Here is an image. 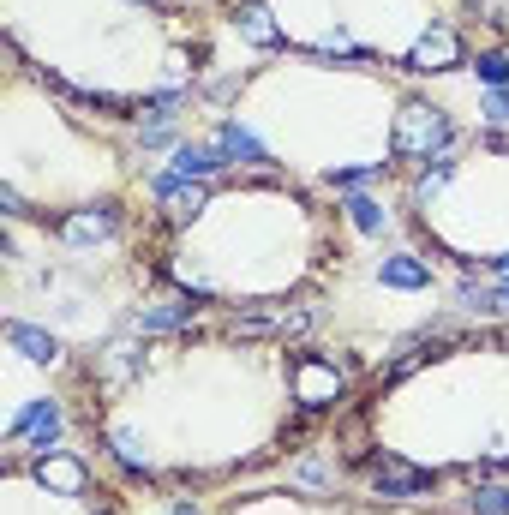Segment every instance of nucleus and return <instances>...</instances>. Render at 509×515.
I'll return each mask as SVG.
<instances>
[{
    "mask_svg": "<svg viewBox=\"0 0 509 515\" xmlns=\"http://www.w3.org/2000/svg\"><path fill=\"white\" fill-rule=\"evenodd\" d=\"M450 120L438 114V108H426V102H408L402 114H396V150L402 156H432V150H450Z\"/></svg>",
    "mask_w": 509,
    "mask_h": 515,
    "instance_id": "1",
    "label": "nucleus"
},
{
    "mask_svg": "<svg viewBox=\"0 0 509 515\" xmlns=\"http://www.w3.org/2000/svg\"><path fill=\"white\" fill-rule=\"evenodd\" d=\"M294 402L300 408H330V402H342V372L324 360V354H294Z\"/></svg>",
    "mask_w": 509,
    "mask_h": 515,
    "instance_id": "2",
    "label": "nucleus"
},
{
    "mask_svg": "<svg viewBox=\"0 0 509 515\" xmlns=\"http://www.w3.org/2000/svg\"><path fill=\"white\" fill-rule=\"evenodd\" d=\"M456 60H462V42H456L450 30H426V36L414 42V54H408L414 72H444V66H456Z\"/></svg>",
    "mask_w": 509,
    "mask_h": 515,
    "instance_id": "3",
    "label": "nucleus"
},
{
    "mask_svg": "<svg viewBox=\"0 0 509 515\" xmlns=\"http://www.w3.org/2000/svg\"><path fill=\"white\" fill-rule=\"evenodd\" d=\"M114 222H120V216H114V204H96V210L66 216V222H60V240H66V246H90V240H108V234H114Z\"/></svg>",
    "mask_w": 509,
    "mask_h": 515,
    "instance_id": "4",
    "label": "nucleus"
},
{
    "mask_svg": "<svg viewBox=\"0 0 509 515\" xmlns=\"http://www.w3.org/2000/svg\"><path fill=\"white\" fill-rule=\"evenodd\" d=\"M372 480H378V492H384V498L432 492V474H426V468H402V462H378V468H372Z\"/></svg>",
    "mask_w": 509,
    "mask_h": 515,
    "instance_id": "5",
    "label": "nucleus"
},
{
    "mask_svg": "<svg viewBox=\"0 0 509 515\" xmlns=\"http://www.w3.org/2000/svg\"><path fill=\"white\" fill-rule=\"evenodd\" d=\"M228 156L216 150V144H180L174 150V168H168V180H204V174H216Z\"/></svg>",
    "mask_w": 509,
    "mask_h": 515,
    "instance_id": "6",
    "label": "nucleus"
},
{
    "mask_svg": "<svg viewBox=\"0 0 509 515\" xmlns=\"http://www.w3.org/2000/svg\"><path fill=\"white\" fill-rule=\"evenodd\" d=\"M12 438H30L36 450H48V444L60 438V408H54V402H36L30 414H18V420H12Z\"/></svg>",
    "mask_w": 509,
    "mask_h": 515,
    "instance_id": "7",
    "label": "nucleus"
},
{
    "mask_svg": "<svg viewBox=\"0 0 509 515\" xmlns=\"http://www.w3.org/2000/svg\"><path fill=\"white\" fill-rule=\"evenodd\" d=\"M36 480H42L48 492H60V498H78V492H84V462H72V456H42V462H36Z\"/></svg>",
    "mask_w": 509,
    "mask_h": 515,
    "instance_id": "8",
    "label": "nucleus"
},
{
    "mask_svg": "<svg viewBox=\"0 0 509 515\" xmlns=\"http://www.w3.org/2000/svg\"><path fill=\"white\" fill-rule=\"evenodd\" d=\"M6 342H12L24 360H36V366H54V360H60V342L42 336V330H30V324H6Z\"/></svg>",
    "mask_w": 509,
    "mask_h": 515,
    "instance_id": "9",
    "label": "nucleus"
},
{
    "mask_svg": "<svg viewBox=\"0 0 509 515\" xmlns=\"http://www.w3.org/2000/svg\"><path fill=\"white\" fill-rule=\"evenodd\" d=\"M216 150H222L228 162H270V156H264V144H258V138H252L240 120H228V126L216 132Z\"/></svg>",
    "mask_w": 509,
    "mask_h": 515,
    "instance_id": "10",
    "label": "nucleus"
},
{
    "mask_svg": "<svg viewBox=\"0 0 509 515\" xmlns=\"http://www.w3.org/2000/svg\"><path fill=\"white\" fill-rule=\"evenodd\" d=\"M156 192L168 198V216H180V222H186V216H198V210H204V198H210L204 186H192V180H168V174L156 180Z\"/></svg>",
    "mask_w": 509,
    "mask_h": 515,
    "instance_id": "11",
    "label": "nucleus"
},
{
    "mask_svg": "<svg viewBox=\"0 0 509 515\" xmlns=\"http://www.w3.org/2000/svg\"><path fill=\"white\" fill-rule=\"evenodd\" d=\"M378 276H384V288H426V282H432V270H426L420 258H408V252L384 258V264H378Z\"/></svg>",
    "mask_w": 509,
    "mask_h": 515,
    "instance_id": "12",
    "label": "nucleus"
},
{
    "mask_svg": "<svg viewBox=\"0 0 509 515\" xmlns=\"http://www.w3.org/2000/svg\"><path fill=\"white\" fill-rule=\"evenodd\" d=\"M192 324V306L186 300H156L138 312V330H186Z\"/></svg>",
    "mask_w": 509,
    "mask_h": 515,
    "instance_id": "13",
    "label": "nucleus"
},
{
    "mask_svg": "<svg viewBox=\"0 0 509 515\" xmlns=\"http://www.w3.org/2000/svg\"><path fill=\"white\" fill-rule=\"evenodd\" d=\"M240 30H246L258 48H276V42H282V30L270 24V12H264V6H246V12H240Z\"/></svg>",
    "mask_w": 509,
    "mask_h": 515,
    "instance_id": "14",
    "label": "nucleus"
},
{
    "mask_svg": "<svg viewBox=\"0 0 509 515\" xmlns=\"http://www.w3.org/2000/svg\"><path fill=\"white\" fill-rule=\"evenodd\" d=\"M282 330H288L282 312H246V318H234V336H282Z\"/></svg>",
    "mask_w": 509,
    "mask_h": 515,
    "instance_id": "15",
    "label": "nucleus"
},
{
    "mask_svg": "<svg viewBox=\"0 0 509 515\" xmlns=\"http://www.w3.org/2000/svg\"><path fill=\"white\" fill-rule=\"evenodd\" d=\"M348 216H354V228H360V234H384V222H390L372 198H354V204H348Z\"/></svg>",
    "mask_w": 509,
    "mask_h": 515,
    "instance_id": "16",
    "label": "nucleus"
},
{
    "mask_svg": "<svg viewBox=\"0 0 509 515\" xmlns=\"http://www.w3.org/2000/svg\"><path fill=\"white\" fill-rule=\"evenodd\" d=\"M468 504H474V515H509V486H480Z\"/></svg>",
    "mask_w": 509,
    "mask_h": 515,
    "instance_id": "17",
    "label": "nucleus"
},
{
    "mask_svg": "<svg viewBox=\"0 0 509 515\" xmlns=\"http://www.w3.org/2000/svg\"><path fill=\"white\" fill-rule=\"evenodd\" d=\"M474 72H480V78H486L492 90H504V84H509V54H504V48H492V54H480V66H474Z\"/></svg>",
    "mask_w": 509,
    "mask_h": 515,
    "instance_id": "18",
    "label": "nucleus"
},
{
    "mask_svg": "<svg viewBox=\"0 0 509 515\" xmlns=\"http://www.w3.org/2000/svg\"><path fill=\"white\" fill-rule=\"evenodd\" d=\"M114 456H120L126 468H144V450H138V438H132V432H114Z\"/></svg>",
    "mask_w": 509,
    "mask_h": 515,
    "instance_id": "19",
    "label": "nucleus"
},
{
    "mask_svg": "<svg viewBox=\"0 0 509 515\" xmlns=\"http://www.w3.org/2000/svg\"><path fill=\"white\" fill-rule=\"evenodd\" d=\"M372 174H384V162H372V168H354V174H330V186H342V192H348V186H366Z\"/></svg>",
    "mask_w": 509,
    "mask_h": 515,
    "instance_id": "20",
    "label": "nucleus"
},
{
    "mask_svg": "<svg viewBox=\"0 0 509 515\" xmlns=\"http://www.w3.org/2000/svg\"><path fill=\"white\" fill-rule=\"evenodd\" d=\"M444 180H450V162H438V168H426V174H420V186H414V192H420V198H432V192H438V186H444Z\"/></svg>",
    "mask_w": 509,
    "mask_h": 515,
    "instance_id": "21",
    "label": "nucleus"
},
{
    "mask_svg": "<svg viewBox=\"0 0 509 515\" xmlns=\"http://www.w3.org/2000/svg\"><path fill=\"white\" fill-rule=\"evenodd\" d=\"M486 120H509V84H504V90H492V96H486Z\"/></svg>",
    "mask_w": 509,
    "mask_h": 515,
    "instance_id": "22",
    "label": "nucleus"
},
{
    "mask_svg": "<svg viewBox=\"0 0 509 515\" xmlns=\"http://www.w3.org/2000/svg\"><path fill=\"white\" fill-rule=\"evenodd\" d=\"M498 276H509V252H504V258H498Z\"/></svg>",
    "mask_w": 509,
    "mask_h": 515,
    "instance_id": "23",
    "label": "nucleus"
},
{
    "mask_svg": "<svg viewBox=\"0 0 509 515\" xmlns=\"http://www.w3.org/2000/svg\"><path fill=\"white\" fill-rule=\"evenodd\" d=\"M504 306H509V276H504Z\"/></svg>",
    "mask_w": 509,
    "mask_h": 515,
    "instance_id": "24",
    "label": "nucleus"
}]
</instances>
